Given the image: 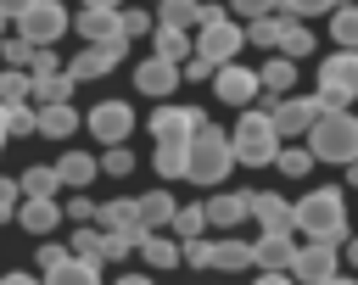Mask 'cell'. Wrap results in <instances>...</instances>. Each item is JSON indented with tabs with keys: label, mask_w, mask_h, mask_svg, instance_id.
Masks as SVG:
<instances>
[{
	"label": "cell",
	"mask_w": 358,
	"mask_h": 285,
	"mask_svg": "<svg viewBox=\"0 0 358 285\" xmlns=\"http://www.w3.org/2000/svg\"><path fill=\"white\" fill-rule=\"evenodd\" d=\"M336 251H341V246H324V240L296 246V257H291V279H296V285H319V279H330V274L341 268Z\"/></svg>",
	"instance_id": "10"
},
{
	"label": "cell",
	"mask_w": 358,
	"mask_h": 285,
	"mask_svg": "<svg viewBox=\"0 0 358 285\" xmlns=\"http://www.w3.org/2000/svg\"><path fill=\"white\" fill-rule=\"evenodd\" d=\"M134 251H140L151 268H179V240H168V235H157V229H151V235H140V240H134Z\"/></svg>",
	"instance_id": "29"
},
{
	"label": "cell",
	"mask_w": 358,
	"mask_h": 285,
	"mask_svg": "<svg viewBox=\"0 0 358 285\" xmlns=\"http://www.w3.org/2000/svg\"><path fill=\"white\" fill-rule=\"evenodd\" d=\"M84 45H129L123 39V22H117V11H101V6H84L73 22H67Z\"/></svg>",
	"instance_id": "13"
},
{
	"label": "cell",
	"mask_w": 358,
	"mask_h": 285,
	"mask_svg": "<svg viewBox=\"0 0 358 285\" xmlns=\"http://www.w3.org/2000/svg\"><path fill=\"white\" fill-rule=\"evenodd\" d=\"M274 56H291V61L313 56V28H308V22H296V17H280V39H274Z\"/></svg>",
	"instance_id": "23"
},
{
	"label": "cell",
	"mask_w": 358,
	"mask_h": 285,
	"mask_svg": "<svg viewBox=\"0 0 358 285\" xmlns=\"http://www.w3.org/2000/svg\"><path fill=\"white\" fill-rule=\"evenodd\" d=\"M268 168H280V173H285V179H302V173H308V168H313V156H308V145H280V151H274V162H268Z\"/></svg>",
	"instance_id": "36"
},
{
	"label": "cell",
	"mask_w": 358,
	"mask_h": 285,
	"mask_svg": "<svg viewBox=\"0 0 358 285\" xmlns=\"http://www.w3.org/2000/svg\"><path fill=\"white\" fill-rule=\"evenodd\" d=\"M336 11V0H280V17H296V22H308V17H330Z\"/></svg>",
	"instance_id": "41"
},
{
	"label": "cell",
	"mask_w": 358,
	"mask_h": 285,
	"mask_svg": "<svg viewBox=\"0 0 358 285\" xmlns=\"http://www.w3.org/2000/svg\"><path fill=\"white\" fill-rule=\"evenodd\" d=\"M341 251H347V268H358V235H347V240H341Z\"/></svg>",
	"instance_id": "54"
},
{
	"label": "cell",
	"mask_w": 358,
	"mask_h": 285,
	"mask_svg": "<svg viewBox=\"0 0 358 285\" xmlns=\"http://www.w3.org/2000/svg\"><path fill=\"white\" fill-rule=\"evenodd\" d=\"M201 123H207L201 106H173V101H162V106L151 112V134H157V145H162V140H190Z\"/></svg>",
	"instance_id": "11"
},
{
	"label": "cell",
	"mask_w": 358,
	"mask_h": 285,
	"mask_svg": "<svg viewBox=\"0 0 358 285\" xmlns=\"http://www.w3.org/2000/svg\"><path fill=\"white\" fill-rule=\"evenodd\" d=\"M229 11L252 22V17H274V11H280V0H229Z\"/></svg>",
	"instance_id": "48"
},
{
	"label": "cell",
	"mask_w": 358,
	"mask_h": 285,
	"mask_svg": "<svg viewBox=\"0 0 358 285\" xmlns=\"http://www.w3.org/2000/svg\"><path fill=\"white\" fill-rule=\"evenodd\" d=\"M11 224H22L28 235H50L62 224V207H56V196H22L17 212H11Z\"/></svg>",
	"instance_id": "17"
},
{
	"label": "cell",
	"mask_w": 358,
	"mask_h": 285,
	"mask_svg": "<svg viewBox=\"0 0 358 285\" xmlns=\"http://www.w3.org/2000/svg\"><path fill=\"white\" fill-rule=\"evenodd\" d=\"M84 6H101V11H117L123 0H84Z\"/></svg>",
	"instance_id": "58"
},
{
	"label": "cell",
	"mask_w": 358,
	"mask_h": 285,
	"mask_svg": "<svg viewBox=\"0 0 358 285\" xmlns=\"http://www.w3.org/2000/svg\"><path fill=\"white\" fill-rule=\"evenodd\" d=\"M151 168H157V179H185V140H162Z\"/></svg>",
	"instance_id": "34"
},
{
	"label": "cell",
	"mask_w": 358,
	"mask_h": 285,
	"mask_svg": "<svg viewBox=\"0 0 358 285\" xmlns=\"http://www.w3.org/2000/svg\"><path fill=\"white\" fill-rule=\"evenodd\" d=\"M78 112H73V101H56V106H39L34 112V134H45V140H67V134H78Z\"/></svg>",
	"instance_id": "21"
},
{
	"label": "cell",
	"mask_w": 358,
	"mask_h": 285,
	"mask_svg": "<svg viewBox=\"0 0 358 285\" xmlns=\"http://www.w3.org/2000/svg\"><path fill=\"white\" fill-rule=\"evenodd\" d=\"M0 56H6V67H22V73H28L34 45H28V39H17V34H6V39H0Z\"/></svg>",
	"instance_id": "44"
},
{
	"label": "cell",
	"mask_w": 358,
	"mask_h": 285,
	"mask_svg": "<svg viewBox=\"0 0 358 285\" xmlns=\"http://www.w3.org/2000/svg\"><path fill=\"white\" fill-rule=\"evenodd\" d=\"M84 129H90L101 145H129V134H134V106H129V101H101V106H90Z\"/></svg>",
	"instance_id": "7"
},
{
	"label": "cell",
	"mask_w": 358,
	"mask_h": 285,
	"mask_svg": "<svg viewBox=\"0 0 358 285\" xmlns=\"http://www.w3.org/2000/svg\"><path fill=\"white\" fill-rule=\"evenodd\" d=\"M313 117H319V101H313V95H280V101L268 106V123H274L280 140H302V134L313 129Z\"/></svg>",
	"instance_id": "8"
},
{
	"label": "cell",
	"mask_w": 358,
	"mask_h": 285,
	"mask_svg": "<svg viewBox=\"0 0 358 285\" xmlns=\"http://www.w3.org/2000/svg\"><path fill=\"white\" fill-rule=\"evenodd\" d=\"M291 229L308 235V240H324V246H341L352 229H347V196L336 184H319L308 190L302 201H291Z\"/></svg>",
	"instance_id": "1"
},
{
	"label": "cell",
	"mask_w": 358,
	"mask_h": 285,
	"mask_svg": "<svg viewBox=\"0 0 358 285\" xmlns=\"http://www.w3.org/2000/svg\"><path fill=\"white\" fill-rule=\"evenodd\" d=\"M330 39L341 50H358V0H347V6L330 11Z\"/></svg>",
	"instance_id": "33"
},
{
	"label": "cell",
	"mask_w": 358,
	"mask_h": 285,
	"mask_svg": "<svg viewBox=\"0 0 358 285\" xmlns=\"http://www.w3.org/2000/svg\"><path fill=\"white\" fill-rule=\"evenodd\" d=\"M45 73H62V56H56L50 45H34V56H28V78H45Z\"/></svg>",
	"instance_id": "45"
},
{
	"label": "cell",
	"mask_w": 358,
	"mask_h": 285,
	"mask_svg": "<svg viewBox=\"0 0 358 285\" xmlns=\"http://www.w3.org/2000/svg\"><path fill=\"white\" fill-rule=\"evenodd\" d=\"M67 6L62 0H28L17 17H11V34L17 39H28V45H56V39H67Z\"/></svg>",
	"instance_id": "5"
},
{
	"label": "cell",
	"mask_w": 358,
	"mask_h": 285,
	"mask_svg": "<svg viewBox=\"0 0 358 285\" xmlns=\"http://www.w3.org/2000/svg\"><path fill=\"white\" fill-rule=\"evenodd\" d=\"M173 196L168 190H145V196H134V212H140V224L145 229H168V218H173Z\"/></svg>",
	"instance_id": "28"
},
{
	"label": "cell",
	"mask_w": 358,
	"mask_h": 285,
	"mask_svg": "<svg viewBox=\"0 0 358 285\" xmlns=\"http://www.w3.org/2000/svg\"><path fill=\"white\" fill-rule=\"evenodd\" d=\"M157 22L168 28H201V0H157Z\"/></svg>",
	"instance_id": "31"
},
{
	"label": "cell",
	"mask_w": 358,
	"mask_h": 285,
	"mask_svg": "<svg viewBox=\"0 0 358 285\" xmlns=\"http://www.w3.org/2000/svg\"><path fill=\"white\" fill-rule=\"evenodd\" d=\"M28 89H34V78H28L22 67H6V73H0V106H22Z\"/></svg>",
	"instance_id": "37"
},
{
	"label": "cell",
	"mask_w": 358,
	"mask_h": 285,
	"mask_svg": "<svg viewBox=\"0 0 358 285\" xmlns=\"http://www.w3.org/2000/svg\"><path fill=\"white\" fill-rule=\"evenodd\" d=\"M62 257H67V246H56V240H45V246H39V257H34V263H39V268H56V263H62Z\"/></svg>",
	"instance_id": "51"
},
{
	"label": "cell",
	"mask_w": 358,
	"mask_h": 285,
	"mask_svg": "<svg viewBox=\"0 0 358 285\" xmlns=\"http://www.w3.org/2000/svg\"><path fill=\"white\" fill-rule=\"evenodd\" d=\"M22 6H28V0H0V11H6V17H17Z\"/></svg>",
	"instance_id": "57"
},
{
	"label": "cell",
	"mask_w": 358,
	"mask_h": 285,
	"mask_svg": "<svg viewBox=\"0 0 358 285\" xmlns=\"http://www.w3.org/2000/svg\"><path fill=\"white\" fill-rule=\"evenodd\" d=\"M241 34H246V45H263V50H274V39H280V11H274V17H252Z\"/></svg>",
	"instance_id": "38"
},
{
	"label": "cell",
	"mask_w": 358,
	"mask_h": 285,
	"mask_svg": "<svg viewBox=\"0 0 358 285\" xmlns=\"http://www.w3.org/2000/svg\"><path fill=\"white\" fill-rule=\"evenodd\" d=\"M213 268H224V274H241V268H252V240H235V235L213 240Z\"/></svg>",
	"instance_id": "30"
},
{
	"label": "cell",
	"mask_w": 358,
	"mask_h": 285,
	"mask_svg": "<svg viewBox=\"0 0 358 285\" xmlns=\"http://www.w3.org/2000/svg\"><path fill=\"white\" fill-rule=\"evenodd\" d=\"M45 285H101V257H78V251H67L56 268H45Z\"/></svg>",
	"instance_id": "20"
},
{
	"label": "cell",
	"mask_w": 358,
	"mask_h": 285,
	"mask_svg": "<svg viewBox=\"0 0 358 285\" xmlns=\"http://www.w3.org/2000/svg\"><path fill=\"white\" fill-rule=\"evenodd\" d=\"M0 151H6V106H0Z\"/></svg>",
	"instance_id": "60"
},
{
	"label": "cell",
	"mask_w": 358,
	"mask_h": 285,
	"mask_svg": "<svg viewBox=\"0 0 358 285\" xmlns=\"http://www.w3.org/2000/svg\"><path fill=\"white\" fill-rule=\"evenodd\" d=\"M112 285H157L151 274H123V279H112Z\"/></svg>",
	"instance_id": "55"
},
{
	"label": "cell",
	"mask_w": 358,
	"mask_h": 285,
	"mask_svg": "<svg viewBox=\"0 0 358 285\" xmlns=\"http://www.w3.org/2000/svg\"><path fill=\"white\" fill-rule=\"evenodd\" d=\"M50 168H56V179H62V184H67V190H84V184H90V179H95V173H101V168H95V156H90V151H62V156H56V162H50Z\"/></svg>",
	"instance_id": "24"
},
{
	"label": "cell",
	"mask_w": 358,
	"mask_h": 285,
	"mask_svg": "<svg viewBox=\"0 0 358 285\" xmlns=\"http://www.w3.org/2000/svg\"><path fill=\"white\" fill-rule=\"evenodd\" d=\"M0 285H45V279H39V274H22V268H17V274H6Z\"/></svg>",
	"instance_id": "53"
},
{
	"label": "cell",
	"mask_w": 358,
	"mask_h": 285,
	"mask_svg": "<svg viewBox=\"0 0 358 285\" xmlns=\"http://www.w3.org/2000/svg\"><path fill=\"white\" fill-rule=\"evenodd\" d=\"M168 229H173L179 240H196V235L207 229V207H201V201H190V207H173V218H168Z\"/></svg>",
	"instance_id": "35"
},
{
	"label": "cell",
	"mask_w": 358,
	"mask_h": 285,
	"mask_svg": "<svg viewBox=\"0 0 358 285\" xmlns=\"http://www.w3.org/2000/svg\"><path fill=\"white\" fill-rule=\"evenodd\" d=\"M95 168L112 173V179H123V173H134V151H129V145H106V151L95 156Z\"/></svg>",
	"instance_id": "39"
},
{
	"label": "cell",
	"mask_w": 358,
	"mask_h": 285,
	"mask_svg": "<svg viewBox=\"0 0 358 285\" xmlns=\"http://www.w3.org/2000/svg\"><path fill=\"white\" fill-rule=\"evenodd\" d=\"M134 251V240L123 235V229H101V263H117V257H129Z\"/></svg>",
	"instance_id": "42"
},
{
	"label": "cell",
	"mask_w": 358,
	"mask_h": 285,
	"mask_svg": "<svg viewBox=\"0 0 358 285\" xmlns=\"http://www.w3.org/2000/svg\"><path fill=\"white\" fill-rule=\"evenodd\" d=\"M291 257H296V235H257L252 240V268H285L291 274Z\"/></svg>",
	"instance_id": "19"
},
{
	"label": "cell",
	"mask_w": 358,
	"mask_h": 285,
	"mask_svg": "<svg viewBox=\"0 0 358 285\" xmlns=\"http://www.w3.org/2000/svg\"><path fill=\"white\" fill-rule=\"evenodd\" d=\"M302 145H308L313 162H336V168L358 162V112H352V106H341V112H319L313 129L302 134Z\"/></svg>",
	"instance_id": "2"
},
{
	"label": "cell",
	"mask_w": 358,
	"mask_h": 285,
	"mask_svg": "<svg viewBox=\"0 0 358 285\" xmlns=\"http://www.w3.org/2000/svg\"><path fill=\"white\" fill-rule=\"evenodd\" d=\"M123 50H129V45H84V50L67 61V73H73L78 84H84V78H101V73H112V67L123 61Z\"/></svg>",
	"instance_id": "18"
},
{
	"label": "cell",
	"mask_w": 358,
	"mask_h": 285,
	"mask_svg": "<svg viewBox=\"0 0 358 285\" xmlns=\"http://www.w3.org/2000/svg\"><path fill=\"white\" fill-rule=\"evenodd\" d=\"M241 45H246L241 22H235V17H218V22H201V28H196L190 56H201L207 67H224V61H235V56H241Z\"/></svg>",
	"instance_id": "6"
},
{
	"label": "cell",
	"mask_w": 358,
	"mask_h": 285,
	"mask_svg": "<svg viewBox=\"0 0 358 285\" xmlns=\"http://www.w3.org/2000/svg\"><path fill=\"white\" fill-rule=\"evenodd\" d=\"M179 263H185V268H213V240H207V235L179 240Z\"/></svg>",
	"instance_id": "40"
},
{
	"label": "cell",
	"mask_w": 358,
	"mask_h": 285,
	"mask_svg": "<svg viewBox=\"0 0 358 285\" xmlns=\"http://www.w3.org/2000/svg\"><path fill=\"white\" fill-rule=\"evenodd\" d=\"M280 145H285V140L274 134L268 112H257V106H241V123L229 129V151H235V162H246V168H268Z\"/></svg>",
	"instance_id": "4"
},
{
	"label": "cell",
	"mask_w": 358,
	"mask_h": 285,
	"mask_svg": "<svg viewBox=\"0 0 358 285\" xmlns=\"http://www.w3.org/2000/svg\"><path fill=\"white\" fill-rule=\"evenodd\" d=\"M319 89H336L347 106L358 101V50H330L319 61Z\"/></svg>",
	"instance_id": "12"
},
{
	"label": "cell",
	"mask_w": 358,
	"mask_h": 285,
	"mask_svg": "<svg viewBox=\"0 0 358 285\" xmlns=\"http://www.w3.org/2000/svg\"><path fill=\"white\" fill-rule=\"evenodd\" d=\"M90 224H101V229H123L129 240L151 235V229L140 224V212H134V196H117V201H95V218H90Z\"/></svg>",
	"instance_id": "16"
},
{
	"label": "cell",
	"mask_w": 358,
	"mask_h": 285,
	"mask_svg": "<svg viewBox=\"0 0 358 285\" xmlns=\"http://www.w3.org/2000/svg\"><path fill=\"white\" fill-rule=\"evenodd\" d=\"M257 89H268L274 101H280L285 89H296V61H291V56H268V61L257 67Z\"/></svg>",
	"instance_id": "25"
},
{
	"label": "cell",
	"mask_w": 358,
	"mask_h": 285,
	"mask_svg": "<svg viewBox=\"0 0 358 285\" xmlns=\"http://www.w3.org/2000/svg\"><path fill=\"white\" fill-rule=\"evenodd\" d=\"M73 89H78V78L62 67V73H45V78H34L28 101H39V106H56V101H73Z\"/></svg>",
	"instance_id": "27"
},
{
	"label": "cell",
	"mask_w": 358,
	"mask_h": 285,
	"mask_svg": "<svg viewBox=\"0 0 358 285\" xmlns=\"http://www.w3.org/2000/svg\"><path fill=\"white\" fill-rule=\"evenodd\" d=\"M347 184H352V190H358V162H347Z\"/></svg>",
	"instance_id": "59"
},
{
	"label": "cell",
	"mask_w": 358,
	"mask_h": 285,
	"mask_svg": "<svg viewBox=\"0 0 358 285\" xmlns=\"http://www.w3.org/2000/svg\"><path fill=\"white\" fill-rule=\"evenodd\" d=\"M117 22H123V39H140V34H151V17H145L140 6H117Z\"/></svg>",
	"instance_id": "43"
},
{
	"label": "cell",
	"mask_w": 358,
	"mask_h": 285,
	"mask_svg": "<svg viewBox=\"0 0 358 285\" xmlns=\"http://www.w3.org/2000/svg\"><path fill=\"white\" fill-rule=\"evenodd\" d=\"M252 285H296V279H291V274H285V268H263V274H257V279H252Z\"/></svg>",
	"instance_id": "52"
},
{
	"label": "cell",
	"mask_w": 358,
	"mask_h": 285,
	"mask_svg": "<svg viewBox=\"0 0 358 285\" xmlns=\"http://www.w3.org/2000/svg\"><path fill=\"white\" fill-rule=\"evenodd\" d=\"M151 56H162V61H173V67H179V61L190 56V34H185V28L157 22V28H151Z\"/></svg>",
	"instance_id": "26"
},
{
	"label": "cell",
	"mask_w": 358,
	"mask_h": 285,
	"mask_svg": "<svg viewBox=\"0 0 358 285\" xmlns=\"http://www.w3.org/2000/svg\"><path fill=\"white\" fill-rule=\"evenodd\" d=\"M213 95L224 101V106H252L263 89H257V73L252 67H241V61H224V67H213Z\"/></svg>",
	"instance_id": "9"
},
{
	"label": "cell",
	"mask_w": 358,
	"mask_h": 285,
	"mask_svg": "<svg viewBox=\"0 0 358 285\" xmlns=\"http://www.w3.org/2000/svg\"><path fill=\"white\" fill-rule=\"evenodd\" d=\"M11 134H34V106L22 101V106H6V140Z\"/></svg>",
	"instance_id": "46"
},
{
	"label": "cell",
	"mask_w": 358,
	"mask_h": 285,
	"mask_svg": "<svg viewBox=\"0 0 358 285\" xmlns=\"http://www.w3.org/2000/svg\"><path fill=\"white\" fill-rule=\"evenodd\" d=\"M73 251H78V257H101V229H95V224H78V229H73Z\"/></svg>",
	"instance_id": "47"
},
{
	"label": "cell",
	"mask_w": 358,
	"mask_h": 285,
	"mask_svg": "<svg viewBox=\"0 0 358 285\" xmlns=\"http://www.w3.org/2000/svg\"><path fill=\"white\" fill-rule=\"evenodd\" d=\"M235 173V151H229V134L224 129H213V123H201L190 140H185V179L190 184H224Z\"/></svg>",
	"instance_id": "3"
},
{
	"label": "cell",
	"mask_w": 358,
	"mask_h": 285,
	"mask_svg": "<svg viewBox=\"0 0 358 285\" xmlns=\"http://www.w3.org/2000/svg\"><path fill=\"white\" fill-rule=\"evenodd\" d=\"M17 201H22V190H17V179H6V173H0V224H11V212H17Z\"/></svg>",
	"instance_id": "49"
},
{
	"label": "cell",
	"mask_w": 358,
	"mask_h": 285,
	"mask_svg": "<svg viewBox=\"0 0 358 285\" xmlns=\"http://www.w3.org/2000/svg\"><path fill=\"white\" fill-rule=\"evenodd\" d=\"M246 201H252V190H218L201 207H207V224L213 229H235V224H246Z\"/></svg>",
	"instance_id": "22"
},
{
	"label": "cell",
	"mask_w": 358,
	"mask_h": 285,
	"mask_svg": "<svg viewBox=\"0 0 358 285\" xmlns=\"http://www.w3.org/2000/svg\"><path fill=\"white\" fill-rule=\"evenodd\" d=\"M62 218H67V224H90V218H95V201H90V196H73Z\"/></svg>",
	"instance_id": "50"
},
{
	"label": "cell",
	"mask_w": 358,
	"mask_h": 285,
	"mask_svg": "<svg viewBox=\"0 0 358 285\" xmlns=\"http://www.w3.org/2000/svg\"><path fill=\"white\" fill-rule=\"evenodd\" d=\"M134 89H145L151 101H168V95L179 89V67L162 61V56H145V61L134 67Z\"/></svg>",
	"instance_id": "15"
},
{
	"label": "cell",
	"mask_w": 358,
	"mask_h": 285,
	"mask_svg": "<svg viewBox=\"0 0 358 285\" xmlns=\"http://www.w3.org/2000/svg\"><path fill=\"white\" fill-rule=\"evenodd\" d=\"M336 6H347V0H336Z\"/></svg>",
	"instance_id": "62"
},
{
	"label": "cell",
	"mask_w": 358,
	"mask_h": 285,
	"mask_svg": "<svg viewBox=\"0 0 358 285\" xmlns=\"http://www.w3.org/2000/svg\"><path fill=\"white\" fill-rule=\"evenodd\" d=\"M6 28H11V17H6V11H0V39H6Z\"/></svg>",
	"instance_id": "61"
},
{
	"label": "cell",
	"mask_w": 358,
	"mask_h": 285,
	"mask_svg": "<svg viewBox=\"0 0 358 285\" xmlns=\"http://www.w3.org/2000/svg\"><path fill=\"white\" fill-rule=\"evenodd\" d=\"M17 190H22V196H56V190H62V179H56V168H50V162H34V168H22V173H17Z\"/></svg>",
	"instance_id": "32"
},
{
	"label": "cell",
	"mask_w": 358,
	"mask_h": 285,
	"mask_svg": "<svg viewBox=\"0 0 358 285\" xmlns=\"http://www.w3.org/2000/svg\"><path fill=\"white\" fill-rule=\"evenodd\" d=\"M319 285H358V274H341V268H336V274H330V279H319Z\"/></svg>",
	"instance_id": "56"
},
{
	"label": "cell",
	"mask_w": 358,
	"mask_h": 285,
	"mask_svg": "<svg viewBox=\"0 0 358 285\" xmlns=\"http://www.w3.org/2000/svg\"><path fill=\"white\" fill-rule=\"evenodd\" d=\"M246 218H252V224H263L268 235H296V229H291V201H285V196H274V190H252Z\"/></svg>",
	"instance_id": "14"
}]
</instances>
